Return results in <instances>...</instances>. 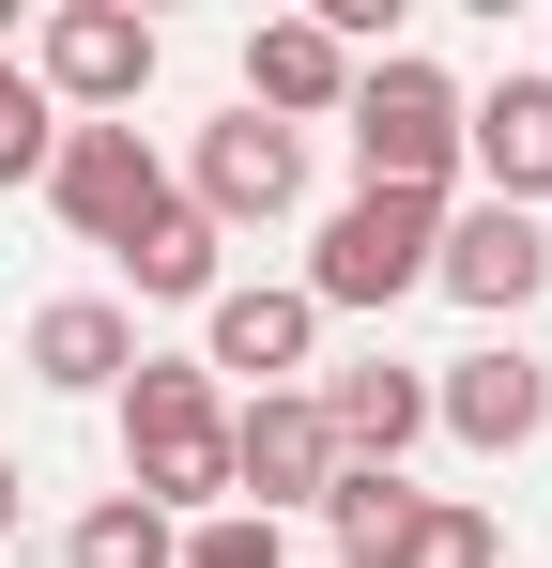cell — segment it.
I'll return each instance as SVG.
<instances>
[{
    "label": "cell",
    "mask_w": 552,
    "mask_h": 568,
    "mask_svg": "<svg viewBox=\"0 0 552 568\" xmlns=\"http://www.w3.org/2000/svg\"><path fill=\"white\" fill-rule=\"evenodd\" d=\"M123 491L154 523H215L231 507V384L200 354H139L123 369Z\"/></svg>",
    "instance_id": "6da1fadb"
},
{
    "label": "cell",
    "mask_w": 552,
    "mask_h": 568,
    "mask_svg": "<svg viewBox=\"0 0 552 568\" xmlns=\"http://www.w3.org/2000/svg\"><path fill=\"white\" fill-rule=\"evenodd\" d=\"M430 246H446V200H415V185H354L323 231H307V277H292V292H307L323 323H338V307H354V323H384L399 292H430Z\"/></svg>",
    "instance_id": "7a4b0ae2"
},
{
    "label": "cell",
    "mask_w": 552,
    "mask_h": 568,
    "mask_svg": "<svg viewBox=\"0 0 552 568\" xmlns=\"http://www.w3.org/2000/svg\"><path fill=\"white\" fill-rule=\"evenodd\" d=\"M354 185H415V200H460V78L430 47H384L354 62Z\"/></svg>",
    "instance_id": "3957f363"
},
{
    "label": "cell",
    "mask_w": 552,
    "mask_h": 568,
    "mask_svg": "<svg viewBox=\"0 0 552 568\" xmlns=\"http://www.w3.org/2000/svg\"><path fill=\"white\" fill-rule=\"evenodd\" d=\"M154 62H170V31L123 16V0H47L31 16V93L62 108V123H139Z\"/></svg>",
    "instance_id": "277c9868"
},
{
    "label": "cell",
    "mask_w": 552,
    "mask_h": 568,
    "mask_svg": "<svg viewBox=\"0 0 552 568\" xmlns=\"http://www.w3.org/2000/svg\"><path fill=\"white\" fill-rule=\"evenodd\" d=\"M170 200H184V185H170V154H154L139 123H62V154H47V215H62L78 246H108V262H123Z\"/></svg>",
    "instance_id": "5b68a950"
},
{
    "label": "cell",
    "mask_w": 552,
    "mask_h": 568,
    "mask_svg": "<svg viewBox=\"0 0 552 568\" xmlns=\"http://www.w3.org/2000/svg\"><path fill=\"white\" fill-rule=\"evenodd\" d=\"M323 491H338V430H323V399H307V384L231 399V507L292 523V507H323Z\"/></svg>",
    "instance_id": "8992f818"
},
{
    "label": "cell",
    "mask_w": 552,
    "mask_h": 568,
    "mask_svg": "<svg viewBox=\"0 0 552 568\" xmlns=\"http://www.w3.org/2000/svg\"><path fill=\"white\" fill-rule=\"evenodd\" d=\"M184 200H200L215 231H276V215L307 200V139L262 123V108H215V123H200V154H184Z\"/></svg>",
    "instance_id": "52a82bcc"
},
{
    "label": "cell",
    "mask_w": 552,
    "mask_h": 568,
    "mask_svg": "<svg viewBox=\"0 0 552 568\" xmlns=\"http://www.w3.org/2000/svg\"><path fill=\"white\" fill-rule=\"evenodd\" d=\"M200 369L231 384V399H262V384H307L323 369V307L292 277H231L215 307H200Z\"/></svg>",
    "instance_id": "ba28073f"
},
{
    "label": "cell",
    "mask_w": 552,
    "mask_h": 568,
    "mask_svg": "<svg viewBox=\"0 0 552 568\" xmlns=\"http://www.w3.org/2000/svg\"><path fill=\"white\" fill-rule=\"evenodd\" d=\"M430 292H460V307H476V323L507 338V323H522V307L552 292V231H538V215H507V200H446Z\"/></svg>",
    "instance_id": "9c48e42d"
},
{
    "label": "cell",
    "mask_w": 552,
    "mask_h": 568,
    "mask_svg": "<svg viewBox=\"0 0 552 568\" xmlns=\"http://www.w3.org/2000/svg\"><path fill=\"white\" fill-rule=\"evenodd\" d=\"M430 430H460L476 462H522V446L552 430V369L522 354V338H476V354L430 369Z\"/></svg>",
    "instance_id": "30bf717a"
},
{
    "label": "cell",
    "mask_w": 552,
    "mask_h": 568,
    "mask_svg": "<svg viewBox=\"0 0 552 568\" xmlns=\"http://www.w3.org/2000/svg\"><path fill=\"white\" fill-rule=\"evenodd\" d=\"M354 62H368V47L338 31V16H262V31H246V108L307 139V123L354 108Z\"/></svg>",
    "instance_id": "8fae6325"
},
{
    "label": "cell",
    "mask_w": 552,
    "mask_h": 568,
    "mask_svg": "<svg viewBox=\"0 0 552 568\" xmlns=\"http://www.w3.org/2000/svg\"><path fill=\"white\" fill-rule=\"evenodd\" d=\"M307 399H323V430H338V462H354V476H399L415 446H430V369H399V354L307 369Z\"/></svg>",
    "instance_id": "7c38bea8"
},
{
    "label": "cell",
    "mask_w": 552,
    "mask_h": 568,
    "mask_svg": "<svg viewBox=\"0 0 552 568\" xmlns=\"http://www.w3.org/2000/svg\"><path fill=\"white\" fill-rule=\"evenodd\" d=\"M460 170H476V200H507V215L552 200V78L538 62L491 78V93H460Z\"/></svg>",
    "instance_id": "4fadbf2b"
},
{
    "label": "cell",
    "mask_w": 552,
    "mask_h": 568,
    "mask_svg": "<svg viewBox=\"0 0 552 568\" xmlns=\"http://www.w3.org/2000/svg\"><path fill=\"white\" fill-rule=\"evenodd\" d=\"M16 354H31V384H62V399H123V369H139V307H108V292H47Z\"/></svg>",
    "instance_id": "5bb4252c"
},
{
    "label": "cell",
    "mask_w": 552,
    "mask_h": 568,
    "mask_svg": "<svg viewBox=\"0 0 552 568\" xmlns=\"http://www.w3.org/2000/svg\"><path fill=\"white\" fill-rule=\"evenodd\" d=\"M123 292H139V307H215V292H231V231H215L200 200H170V215L123 246Z\"/></svg>",
    "instance_id": "9a60e30c"
},
{
    "label": "cell",
    "mask_w": 552,
    "mask_h": 568,
    "mask_svg": "<svg viewBox=\"0 0 552 568\" xmlns=\"http://www.w3.org/2000/svg\"><path fill=\"white\" fill-rule=\"evenodd\" d=\"M415 507H430L415 476H354V462H338V491H323V568H384Z\"/></svg>",
    "instance_id": "2e32d148"
},
{
    "label": "cell",
    "mask_w": 552,
    "mask_h": 568,
    "mask_svg": "<svg viewBox=\"0 0 552 568\" xmlns=\"http://www.w3.org/2000/svg\"><path fill=\"white\" fill-rule=\"evenodd\" d=\"M62 568H184V523H154L139 491H108V507H78Z\"/></svg>",
    "instance_id": "e0dca14e"
},
{
    "label": "cell",
    "mask_w": 552,
    "mask_h": 568,
    "mask_svg": "<svg viewBox=\"0 0 552 568\" xmlns=\"http://www.w3.org/2000/svg\"><path fill=\"white\" fill-rule=\"evenodd\" d=\"M47 154H62V108L31 93V62H16V0H0V185H47Z\"/></svg>",
    "instance_id": "ac0fdd59"
},
{
    "label": "cell",
    "mask_w": 552,
    "mask_h": 568,
    "mask_svg": "<svg viewBox=\"0 0 552 568\" xmlns=\"http://www.w3.org/2000/svg\"><path fill=\"white\" fill-rule=\"evenodd\" d=\"M384 568H507V523L460 507V491H430V507L399 523V554H384Z\"/></svg>",
    "instance_id": "d6986e66"
},
{
    "label": "cell",
    "mask_w": 552,
    "mask_h": 568,
    "mask_svg": "<svg viewBox=\"0 0 552 568\" xmlns=\"http://www.w3.org/2000/svg\"><path fill=\"white\" fill-rule=\"evenodd\" d=\"M184 568H292V538L262 507H215V523H184Z\"/></svg>",
    "instance_id": "ffe728a7"
},
{
    "label": "cell",
    "mask_w": 552,
    "mask_h": 568,
    "mask_svg": "<svg viewBox=\"0 0 552 568\" xmlns=\"http://www.w3.org/2000/svg\"><path fill=\"white\" fill-rule=\"evenodd\" d=\"M16 507H31V476H16V462H0V538H16Z\"/></svg>",
    "instance_id": "44dd1931"
}]
</instances>
